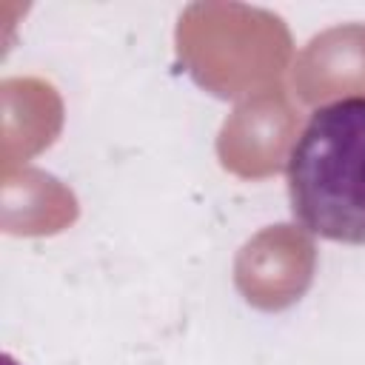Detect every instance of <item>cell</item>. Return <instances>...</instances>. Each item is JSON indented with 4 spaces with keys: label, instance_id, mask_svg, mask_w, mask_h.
Returning a JSON list of instances; mask_svg holds the SVG:
<instances>
[{
    "label": "cell",
    "instance_id": "1",
    "mask_svg": "<svg viewBox=\"0 0 365 365\" xmlns=\"http://www.w3.org/2000/svg\"><path fill=\"white\" fill-rule=\"evenodd\" d=\"M291 211L311 234L365 245V97L319 106L288 154Z\"/></svg>",
    "mask_w": 365,
    "mask_h": 365
},
{
    "label": "cell",
    "instance_id": "2",
    "mask_svg": "<svg viewBox=\"0 0 365 365\" xmlns=\"http://www.w3.org/2000/svg\"><path fill=\"white\" fill-rule=\"evenodd\" d=\"M177 54L205 88L237 97L282 74L291 34L274 11L245 3H191L180 14Z\"/></svg>",
    "mask_w": 365,
    "mask_h": 365
},
{
    "label": "cell",
    "instance_id": "3",
    "mask_svg": "<svg viewBox=\"0 0 365 365\" xmlns=\"http://www.w3.org/2000/svg\"><path fill=\"white\" fill-rule=\"evenodd\" d=\"M311 274L314 245L291 225H277L257 234L242 245L234 268L242 297L265 311H279L299 299L311 282Z\"/></svg>",
    "mask_w": 365,
    "mask_h": 365
},
{
    "label": "cell",
    "instance_id": "4",
    "mask_svg": "<svg viewBox=\"0 0 365 365\" xmlns=\"http://www.w3.org/2000/svg\"><path fill=\"white\" fill-rule=\"evenodd\" d=\"M294 131V111L279 91H262L225 120L217 151L225 168L242 177H265L282 165Z\"/></svg>",
    "mask_w": 365,
    "mask_h": 365
},
{
    "label": "cell",
    "instance_id": "5",
    "mask_svg": "<svg viewBox=\"0 0 365 365\" xmlns=\"http://www.w3.org/2000/svg\"><path fill=\"white\" fill-rule=\"evenodd\" d=\"M294 86L305 103L365 88V26L348 23L317 34L297 60Z\"/></svg>",
    "mask_w": 365,
    "mask_h": 365
}]
</instances>
